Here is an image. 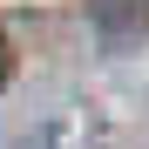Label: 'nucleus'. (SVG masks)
Masks as SVG:
<instances>
[{"label": "nucleus", "instance_id": "obj_1", "mask_svg": "<svg viewBox=\"0 0 149 149\" xmlns=\"http://www.w3.org/2000/svg\"><path fill=\"white\" fill-rule=\"evenodd\" d=\"M95 34L109 47H136L149 34V0H102L95 7Z\"/></svg>", "mask_w": 149, "mask_h": 149}, {"label": "nucleus", "instance_id": "obj_2", "mask_svg": "<svg viewBox=\"0 0 149 149\" xmlns=\"http://www.w3.org/2000/svg\"><path fill=\"white\" fill-rule=\"evenodd\" d=\"M14 81V47H7V34H0V88Z\"/></svg>", "mask_w": 149, "mask_h": 149}]
</instances>
